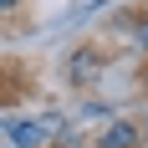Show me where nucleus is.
<instances>
[{
  "label": "nucleus",
  "instance_id": "nucleus-2",
  "mask_svg": "<svg viewBox=\"0 0 148 148\" xmlns=\"http://www.w3.org/2000/svg\"><path fill=\"white\" fill-rule=\"evenodd\" d=\"M133 138H138V133H133V128H128V123H112V128H107V138H102V143H107V148H128V143H133Z\"/></svg>",
  "mask_w": 148,
  "mask_h": 148
},
{
  "label": "nucleus",
  "instance_id": "nucleus-1",
  "mask_svg": "<svg viewBox=\"0 0 148 148\" xmlns=\"http://www.w3.org/2000/svg\"><path fill=\"white\" fill-rule=\"evenodd\" d=\"M46 128H51V123H10L5 133H10V148H36L46 138Z\"/></svg>",
  "mask_w": 148,
  "mask_h": 148
},
{
  "label": "nucleus",
  "instance_id": "nucleus-4",
  "mask_svg": "<svg viewBox=\"0 0 148 148\" xmlns=\"http://www.w3.org/2000/svg\"><path fill=\"white\" fill-rule=\"evenodd\" d=\"M10 5H15V0H0V10H10Z\"/></svg>",
  "mask_w": 148,
  "mask_h": 148
},
{
  "label": "nucleus",
  "instance_id": "nucleus-3",
  "mask_svg": "<svg viewBox=\"0 0 148 148\" xmlns=\"http://www.w3.org/2000/svg\"><path fill=\"white\" fill-rule=\"evenodd\" d=\"M72 77H92V56H87V51H82V56L72 61Z\"/></svg>",
  "mask_w": 148,
  "mask_h": 148
}]
</instances>
